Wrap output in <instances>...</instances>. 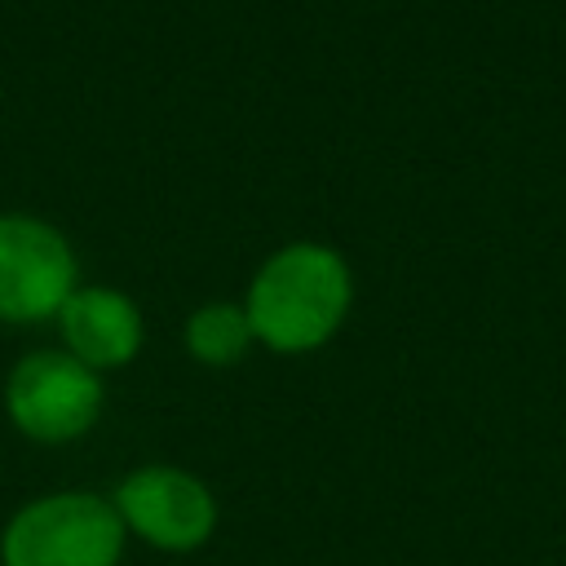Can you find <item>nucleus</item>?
Returning <instances> with one entry per match:
<instances>
[{
  "mask_svg": "<svg viewBox=\"0 0 566 566\" xmlns=\"http://www.w3.org/2000/svg\"><path fill=\"white\" fill-rule=\"evenodd\" d=\"M354 301V279L340 252L323 243H292L274 252L248 287L252 336L279 354H305L332 340Z\"/></svg>",
  "mask_w": 566,
  "mask_h": 566,
  "instance_id": "1",
  "label": "nucleus"
},
{
  "mask_svg": "<svg viewBox=\"0 0 566 566\" xmlns=\"http://www.w3.org/2000/svg\"><path fill=\"white\" fill-rule=\"evenodd\" d=\"M124 522L106 495L93 491H53L22 504L4 535V566H119L124 557Z\"/></svg>",
  "mask_w": 566,
  "mask_h": 566,
  "instance_id": "2",
  "label": "nucleus"
},
{
  "mask_svg": "<svg viewBox=\"0 0 566 566\" xmlns=\"http://www.w3.org/2000/svg\"><path fill=\"white\" fill-rule=\"evenodd\" d=\"M4 407L27 438L71 442L102 416V380L66 349H35L9 371Z\"/></svg>",
  "mask_w": 566,
  "mask_h": 566,
  "instance_id": "3",
  "label": "nucleus"
},
{
  "mask_svg": "<svg viewBox=\"0 0 566 566\" xmlns=\"http://www.w3.org/2000/svg\"><path fill=\"white\" fill-rule=\"evenodd\" d=\"M111 504H115L124 531L142 535L150 548H164V553H190L217 526L212 491L195 473L172 469V464L133 469L115 486Z\"/></svg>",
  "mask_w": 566,
  "mask_h": 566,
  "instance_id": "4",
  "label": "nucleus"
},
{
  "mask_svg": "<svg viewBox=\"0 0 566 566\" xmlns=\"http://www.w3.org/2000/svg\"><path fill=\"white\" fill-rule=\"evenodd\" d=\"M71 243L35 217H0V318L35 323L66 305L75 292Z\"/></svg>",
  "mask_w": 566,
  "mask_h": 566,
  "instance_id": "5",
  "label": "nucleus"
},
{
  "mask_svg": "<svg viewBox=\"0 0 566 566\" xmlns=\"http://www.w3.org/2000/svg\"><path fill=\"white\" fill-rule=\"evenodd\" d=\"M57 318H62L66 354H75L93 371L124 367L142 349V314L124 292L75 287L57 310Z\"/></svg>",
  "mask_w": 566,
  "mask_h": 566,
  "instance_id": "6",
  "label": "nucleus"
},
{
  "mask_svg": "<svg viewBox=\"0 0 566 566\" xmlns=\"http://www.w3.org/2000/svg\"><path fill=\"white\" fill-rule=\"evenodd\" d=\"M252 323H248V310L243 305H230V301H212V305H199L186 323V345L199 363L208 367H230L248 354L252 345Z\"/></svg>",
  "mask_w": 566,
  "mask_h": 566,
  "instance_id": "7",
  "label": "nucleus"
}]
</instances>
